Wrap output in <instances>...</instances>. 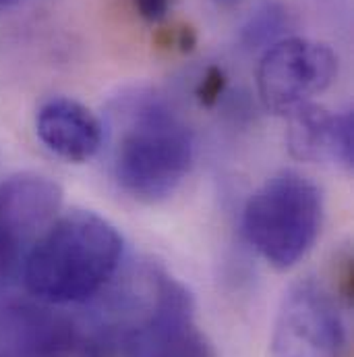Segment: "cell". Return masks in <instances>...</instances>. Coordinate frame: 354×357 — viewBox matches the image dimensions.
Wrapping results in <instances>:
<instances>
[{
    "instance_id": "1",
    "label": "cell",
    "mask_w": 354,
    "mask_h": 357,
    "mask_svg": "<svg viewBox=\"0 0 354 357\" xmlns=\"http://www.w3.org/2000/svg\"><path fill=\"white\" fill-rule=\"evenodd\" d=\"M122 237L112 222L89 210L58 214L29 250L21 270L40 301L83 303L99 293L122 260Z\"/></svg>"
},
{
    "instance_id": "2",
    "label": "cell",
    "mask_w": 354,
    "mask_h": 357,
    "mask_svg": "<svg viewBox=\"0 0 354 357\" xmlns=\"http://www.w3.org/2000/svg\"><path fill=\"white\" fill-rule=\"evenodd\" d=\"M116 123L112 173L118 185L141 202L172 195L195 158V142L186 123L154 96L124 100Z\"/></svg>"
},
{
    "instance_id": "3",
    "label": "cell",
    "mask_w": 354,
    "mask_h": 357,
    "mask_svg": "<svg viewBox=\"0 0 354 357\" xmlns=\"http://www.w3.org/2000/svg\"><path fill=\"white\" fill-rule=\"evenodd\" d=\"M323 225V195L309 177L282 171L249 197L243 229L257 254L277 270L296 266Z\"/></svg>"
},
{
    "instance_id": "4",
    "label": "cell",
    "mask_w": 354,
    "mask_h": 357,
    "mask_svg": "<svg viewBox=\"0 0 354 357\" xmlns=\"http://www.w3.org/2000/svg\"><path fill=\"white\" fill-rule=\"evenodd\" d=\"M145 314L112 333L122 357H216L195 322L191 293L162 270L150 272Z\"/></svg>"
},
{
    "instance_id": "5",
    "label": "cell",
    "mask_w": 354,
    "mask_h": 357,
    "mask_svg": "<svg viewBox=\"0 0 354 357\" xmlns=\"http://www.w3.org/2000/svg\"><path fill=\"white\" fill-rule=\"evenodd\" d=\"M61 206L63 189L46 175L0 178V289L21 276L29 250L56 220Z\"/></svg>"
},
{
    "instance_id": "6",
    "label": "cell",
    "mask_w": 354,
    "mask_h": 357,
    "mask_svg": "<svg viewBox=\"0 0 354 357\" xmlns=\"http://www.w3.org/2000/svg\"><path fill=\"white\" fill-rule=\"evenodd\" d=\"M336 75L338 56L328 44L286 38L266 50L257 69V88L267 110L290 114L330 88Z\"/></svg>"
},
{
    "instance_id": "7",
    "label": "cell",
    "mask_w": 354,
    "mask_h": 357,
    "mask_svg": "<svg viewBox=\"0 0 354 357\" xmlns=\"http://www.w3.org/2000/svg\"><path fill=\"white\" fill-rule=\"evenodd\" d=\"M346 328L336 299L313 280L286 295L273 335L277 357H342Z\"/></svg>"
},
{
    "instance_id": "8",
    "label": "cell",
    "mask_w": 354,
    "mask_h": 357,
    "mask_svg": "<svg viewBox=\"0 0 354 357\" xmlns=\"http://www.w3.org/2000/svg\"><path fill=\"white\" fill-rule=\"evenodd\" d=\"M288 150L303 162H332L353 169L354 119L351 110L330 112L321 106L303 104L290 112Z\"/></svg>"
},
{
    "instance_id": "9",
    "label": "cell",
    "mask_w": 354,
    "mask_h": 357,
    "mask_svg": "<svg viewBox=\"0 0 354 357\" xmlns=\"http://www.w3.org/2000/svg\"><path fill=\"white\" fill-rule=\"evenodd\" d=\"M35 133L40 142L67 162H88L104 144L99 119L73 98H50L35 114Z\"/></svg>"
},
{
    "instance_id": "10",
    "label": "cell",
    "mask_w": 354,
    "mask_h": 357,
    "mask_svg": "<svg viewBox=\"0 0 354 357\" xmlns=\"http://www.w3.org/2000/svg\"><path fill=\"white\" fill-rule=\"evenodd\" d=\"M280 27H282V8H277L275 4H266L247 23V27H245V42L251 44V46L267 42V40H271L273 33L280 31Z\"/></svg>"
},
{
    "instance_id": "11",
    "label": "cell",
    "mask_w": 354,
    "mask_h": 357,
    "mask_svg": "<svg viewBox=\"0 0 354 357\" xmlns=\"http://www.w3.org/2000/svg\"><path fill=\"white\" fill-rule=\"evenodd\" d=\"M226 88V75L220 67H209L197 88V98L201 104L211 106L220 98V93Z\"/></svg>"
},
{
    "instance_id": "12",
    "label": "cell",
    "mask_w": 354,
    "mask_h": 357,
    "mask_svg": "<svg viewBox=\"0 0 354 357\" xmlns=\"http://www.w3.org/2000/svg\"><path fill=\"white\" fill-rule=\"evenodd\" d=\"M139 15L147 21H160L170 6V0H133Z\"/></svg>"
},
{
    "instance_id": "13",
    "label": "cell",
    "mask_w": 354,
    "mask_h": 357,
    "mask_svg": "<svg viewBox=\"0 0 354 357\" xmlns=\"http://www.w3.org/2000/svg\"><path fill=\"white\" fill-rule=\"evenodd\" d=\"M218 6H234L236 2H241V0H214Z\"/></svg>"
},
{
    "instance_id": "14",
    "label": "cell",
    "mask_w": 354,
    "mask_h": 357,
    "mask_svg": "<svg viewBox=\"0 0 354 357\" xmlns=\"http://www.w3.org/2000/svg\"><path fill=\"white\" fill-rule=\"evenodd\" d=\"M13 2H17V0H0V6L2 4H13Z\"/></svg>"
}]
</instances>
